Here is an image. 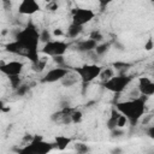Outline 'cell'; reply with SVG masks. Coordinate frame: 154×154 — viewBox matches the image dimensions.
<instances>
[{"label": "cell", "mask_w": 154, "mask_h": 154, "mask_svg": "<svg viewBox=\"0 0 154 154\" xmlns=\"http://www.w3.org/2000/svg\"><path fill=\"white\" fill-rule=\"evenodd\" d=\"M16 41L20 43V46L26 52V58L32 63L36 64L40 60L38 57V42H40V32L32 23H29L24 29L19 30L16 36Z\"/></svg>", "instance_id": "cell-1"}, {"label": "cell", "mask_w": 154, "mask_h": 154, "mask_svg": "<svg viewBox=\"0 0 154 154\" xmlns=\"http://www.w3.org/2000/svg\"><path fill=\"white\" fill-rule=\"evenodd\" d=\"M116 108L120 114L125 116L132 125H135L141 119V117L146 111V97L141 95L138 97H134L128 101L117 102Z\"/></svg>", "instance_id": "cell-2"}, {"label": "cell", "mask_w": 154, "mask_h": 154, "mask_svg": "<svg viewBox=\"0 0 154 154\" xmlns=\"http://www.w3.org/2000/svg\"><path fill=\"white\" fill-rule=\"evenodd\" d=\"M54 147V143L43 141L41 136H34V140L19 148L17 150V154H48Z\"/></svg>", "instance_id": "cell-3"}, {"label": "cell", "mask_w": 154, "mask_h": 154, "mask_svg": "<svg viewBox=\"0 0 154 154\" xmlns=\"http://www.w3.org/2000/svg\"><path fill=\"white\" fill-rule=\"evenodd\" d=\"M101 71H102V67L96 64H84L82 66L73 69V72L78 75L79 79L83 83H89L94 81L96 77H100Z\"/></svg>", "instance_id": "cell-4"}, {"label": "cell", "mask_w": 154, "mask_h": 154, "mask_svg": "<svg viewBox=\"0 0 154 154\" xmlns=\"http://www.w3.org/2000/svg\"><path fill=\"white\" fill-rule=\"evenodd\" d=\"M131 82V77L130 76H126V75H118V76H114L112 77L111 79H108L107 82L103 83V87L112 91V93H116V94H119L122 93L128 85L129 83Z\"/></svg>", "instance_id": "cell-5"}, {"label": "cell", "mask_w": 154, "mask_h": 154, "mask_svg": "<svg viewBox=\"0 0 154 154\" xmlns=\"http://www.w3.org/2000/svg\"><path fill=\"white\" fill-rule=\"evenodd\" d=\"M69 45L64 41H49L48 43L43 45L41 52L45 55H49L52 58L54 57H63L64 53L67 51Z\"/></svg>", "instance_id": "cell-6"}, {"label": "cell", "mask_w": 154, "mask_h": 154, "mask_svg": "<svg viewBox=\"0 0 154 154\" xmlns=\"http://www.w3.org/2000/svg\"><path fill=\"white\" fill-rule=\"evenodd\" d=\"M95 17V12L90 8H82L77 7L72 10V24L83 26L84 24L93 20Z\"/></svg>", "instance_id": "cell-7"}, {"label": "cell", "mask_w": 154, "mask_h": 154, "mask_svg": "<svg viewBox=\"0 0 154 154\" xmlns=\"http://www.w3.org/2000/svg\"><path fill=\"white\" fill-rule=\"evenodd\" d=\"M23 67H24V64L22 61L12 60V61L1 64L0 65V71L4 75H6L7 77H11V76H20V73L23 71Z\"/></svg>", "instance_id": "cell-8"}, {"label": "cell", "mask_w": 154, "mask_h": 154, "mask_svg": "<svg viewBox=\"0 0 154 154\" xmlns=\"http://www.w3.org/2000/svg\"><path fill=\"white\" fill-rule=\"evenodd\" d=\"M69 73V70L66 67H54V69H51L45 76L43 78L41 79L43 83H54V82H58V81H63L65 78V76Z\"/></svg>", "instance_id": "cell-9"}, {"label": "cell", "mask_w": 154, "mask_h": 154, "mask_svg": "<svg viewBox=\"0 0 154 154\" xmlns=\"http://www.w3.org/2000/svg\"><path fill=\"white\" fill-rule=\"evenodd\" d=\"M40 11V5L35 0H23L18 6V12L20 14L31 16Z\"/></svg>", "instance_id": "cell-10"}, {"label": "cell", "mask_w": 154, "mask_h": 154, "mask_svg": "<svg viewBox=\"0 0 154 154\" xmlns=\"http://www.w3.org/2000/svg\"><path fill=\"white\" fill-rule=\"evenodd\" d=\"M71 114H72V109H70V108L66 106V107H64L61 111L53 113L51 118H52V120L55 122L57 124H70V123H72Z\"/></svg>", "instance_id": "cell-11"}, {"label": "cell", "mask_w": 154, "mask_h": 154, "mask_svg": "<svg viewBox=\"0 0 154 154\" xmlns=\"http://www.w3.org/2000/svg\"><path fill=\"white\" fill-rule=\"evenodd\" d=\"M138 91L143 96L154 95V82H152L148 77L138 78Z\"/></svg>", "instance_id": "cell-12"}, {"label": "cell", "mask_w": 154, "mask_h": 154, "mask_svg": "<svg viewBox=\"0 0 154 154\" xmlns=\"http://www.w3.org/2000/svg\"><path fill=\"white\" fill-rule=\"evenodd\" d=\"M96 47H97V42H95V41L91 40V38L79 41V42L76 45V49H77L78 52H83V53H89V52H91V51H95Z\"/></svg>", "instance_id": "cell-13"}, {"label": "cell", "mask_w": 154, "mask_h": 154, "mask_svg": "<svg viewBox=\"0 0 154 154\" xmlns=\"http://www.w3.org/2000/svg\"><path fill=\"white\" fill-rule=\"evenodd\" d=\"M5 49L6 52L8 53H12V54H17V55H22V57H25L26 58V52L25 49L20 46L19 42H17L16 40L12 41V42H8L6 46H5Z\"/></svg>", "instance_id": "cell-14"}, {"label": "cell", "mask_w": 154, "mask_h": 154, "mask_svg": "<svg viewBox=\"0 0 154 154\" xmlns=\"http://www.w3.org/2000/svg\"><path fill=\"white\" fill-rule=\"evenodd\" d=\"M71 143V138L70 137H66V136H57L55 140H54V144L55 147L59 149V150H64L69 144Z\"/></svg>", "instance_id": "cell-15"}, {"label": "cell", "mask_w": 154, "mask_h": 154, "mask_svg": "<svg viewBox=\"0 0 154 154\" xmlns=\"http://www.w3.org/2000/svg\"><path fill=\"white\" fill-rule=\"evenodd\" d=\"M78 79H79V77H78V75L76 73V72H73V73H67L66 76H65V78L61 81V84L64 85V87H71V85H73V84H76L77 82H78Z\"/></svg>", "instance_id": "cell-16"}, {"label": "cell", "mask_w": 154, "mask_h": 154, "mask_svg": "<svg viewBox=\"0 0 154 154\" xmlns=\"http://www.w3.org/2000/svg\"><path fill=\"white\" fill-rule=\"evenodd\" d=\"M120 116V113L118 112V109L116 108V109H112V112H111V117H109V119L107 120V128H108V130H114V129H117V120H118V117Z\"/></svg>", "instance_id": "cell-17"}, {"label": "cell", "mask_w": 154, "mask_h": 154, "mask_svg": "<svg viewBox=\"0 0 154 154\" xmlns=\"http://www.w3.org/2000/svg\"><path fill=\"white\" fill-rule=\"evenodd\" d=\"M82 30H83V26L71 24V25L69 26V29H67V32H66V34H67V36H69V37L75 38V37H77V36L82 32Z\"/></svg>", "instance_id": "cell-18"}, {"label": "cell", "mask_w": 154, "mask_h": 154, "mask_svg": "<svg viewBox=\"0 0 154 154\" xmlns=\"http://www.w3.org/2000/svg\"><path fill=\"white\" fill-rule=\"evenodd\" d=\"M46 65H47V58L46 57H42V58H40V60L36 64H32V70L35 72H41V71H43V69L46 67Z\"/></svg>", "instance_id": "cell-19"}, {"label": "cell", "mask_w": 154, "mask_h": 154, "mask_svg": "<svg viewBox=\"0 0 154 154\" xmlns=\"http://www.w3.org/2000/svg\"><path fill=\"white\" fill-rule=\"evenodd\" d=\"M130 66H131V64L125 63V61H116V63L113 64L114 70H117V71H119V72H120L119 75H124V73H123V71L128 70Z\"/></svg>", "instance_id": "cell-20"}, {"label": "cell", "mask_w": 154, "mask_h": 154, "mask_svg": "<svg viewBox=\"0 0 154 154\" xmlns=\"http://www.w3.org/2000/svg\"><path fill=\"white\" fill-rule=\"evenodd\" d=\"M112 77H114V73H113V70L109 69V67H106V69L102 70L101 73H100V78H101V81H102L103 83L107 82L108 79H111Z\"/></svg>", "instance_id": "cell-21"}, {"label": "cell", "mask_w": 154, "mask_h": 154, "mask_svg": "<svg viewBox=\"0 0 154 154\" xmlns=\"http://www.w3.org/2000/svg\"><path fill=\"white\" fill-rule=\"evenodd\" d=\"M109 47H111L109 42H103V43H101V45H97V47L95 48L96 55H102V54H105V53L109 49Z\"/></svg>", "instance_id": "cell-22"}, {"label": "cell", "mask_w": 154, "mask_h": 154, "mask_svg": "<svg viewBox=\"0 0 154 154\" xmlns=\"http://www.w3.org/2000/svg\"><path fill=\"white\" fill-rule=\"evenodd\" d=\"M8 79H10V84H11V87H12V89H18L20 85H22V78H20V76H11V77H8Z\"/></svg>", "instance_id": "cell-23"}, {"label": "cell", "mask_w": 154, "mask_h": 154, "mask_svg": "<svg viewBox=\"0 0 154 154\" xmlns=\"http://www.w3.org/2000/svg\"><path fill=\"white\" fill-rule=\"evenodd\" d=\"M51 32L47 30V29H43V30H41L40 31V42H42L43 45H46V43H48L49 41H52L51 40Z\"/></svg>", "instance_id": "cell-24"}, {"label": "cell", "mask_w": 154, "mask_h": 154, "mask_svg": "<svg viewBox=\"0 0 154 154\" xmlns=\"http://www.w3.org/2000/svg\"><path fill=\"white\" fill-rule=\"evenodd\" d=\"M75 149H76L77 153H79V154H85V153H88L89 147H88L85 143H81V142H78V143L75 144Z\"/></svg>", "instance_id": "cell-25"}, {"label": "cell", "mask_w": 154, "mask_h": 154, "mask_svg": "<svg viewBox=\"0 0 154 154\" xmlns=\"http://www.w3.org/2000/svg\"><path fill=\"white\" fill-rule=\"evenodd\" d=\"M82 117H83V114H82V112H81V111H77V109L72 111V114H71L72 123H75V124L79 123V122L82 120Z\"/></svg>", "instance_id": "cell-26"}, {"label": "cell", "mask_w": 154, "mask_h": 154, "mask_svg": "<svg viewBox=\"0 0 154 154\" xmlns=\"http://www.w3.org/2000/svg\"><path fill=\"white\" fill-rule=\"evenodd\" d=\"M128 122H129V119H128L125 116L120 114V116L118 117V120H117V128H119V129H123L124 126H126Z\"/></svg>", "instance_id": "cell-27"}, {"label": "cell", "mask_w": 154, "mask_h": 154, "mask_svg": "<svg viewBox=\"0 0 154 154\" xmlns=\"http://www.w3.org/2000/svg\"><path fill=\"white\" fill-rule=\"evenodd\" d=\"M28 90H29V85H26V84H22L18 89H16V94L19 95V96H23V95H25V94L28 93Z\"/></svg>", "instance_id": "cell-28"}, {"label": "cell", "mask_w": 154, "mask_h": 154, "mask_svg": "<svg viewBox=\"0 0 154 154\" xmlns=\"http://www.w3.org/2000/svg\"><path fill=\"white\" fill-rule=\"evenodd\" d=\"M90 38L91 40H94L95 42H100V41H102V38H103V36L101 35V32L100 31H93L91 34H90Z\"/></svg>", "instance_id": "cell-29"}, {"label": "cell", "mask_w": 154, "mask_h": 154, "mask_svg": "<svg viewBox=\"0 0 154 154\" xmlns=\"http://www.w3.org/2000/svg\"><path fill=\"white\" fill-rule=\"evenodd\" d=\"M111 134H112V137H120V136H123V135H124V130H123V129L117 128V129L112 130V131H111Z\"/></svg>", "instance_id": "cell-30"}, {"label": "cell", "mask_w": 154, "mask_h": 154, "mask_svg": "<svg viewBox=\"0 0 154 154\" xmlns=\"http://www.w3.org/2000/svg\"><path fill=\"white\" fill-rule=\"evenodd\" d=\"M154 48V42H153V40L149 37L148 40H147V42L144 43V49L146 51H152Z\"/></svg>", "instance_id": "cell-31"}, {"label": "cell", "mask_w": 154, "mask_h": 154, "mask_svg": "<svg viewBox=\"0 0 154 154\" xmlns=\"http://www.w3.org/2000/svg\"><path fill=\"white\" fill-rule=\"evenodd\" d=\"M53 60H54V63L58 64V66L63 67V65H64V57H54Z\"/></svg>", "instance_id": "cell-32"}, {"label": "cell", "mask_w": 154, "mask_h": 154, "mask_svg": "<svg viewBox=\"0 0 154 154\" xmlns=\"http://www.w3.org/2000/svg\"><path fill=\"white\" fill-rule=\"evenodd\" d=\"M47 8H48L49 11H55V10L58 8V4H57L55 1H51V2L47 5Z\"/></svg>", "instance_id": "cell-33"}, {"label": "cell", "mask_w": 154, "mask_h": 154, "mask_svg": "<svg viewBox=\"0 0 154 154\" xmlns=\"http://www.w3.org/2000/svg\"><path fill=\"white\" fill-rule=\"evenodd\" d=\"M147 135H148L152 140H154V125H153V126H150V128L147 130Z\"/></svg>", "instance_id": "cell-34"}, {"label": "cell", "mask_w": 154, "mask_h": 154, "mask_svg": "<svg viewBox=\"0 0 154 154\" xmlns=\"http://www.w3.org/2000/svg\"><path fill=\"white\" fill-rule=\"evenodd\" d=\"M53 35H54V36H61V35H64V32H63V30H61L60 28H58V29H54Z\"/></svg>", "instance_id": "cell-35"}, {"label": "cell", "mask_w": 154, "mask_h": 154, "mask_svg": "<svg viewBox=\"0 0 154 154\" xmlns=\"http://www.w3.org/2000/svg\"><path fill=\"white\" fill-rule=\"evenodd\" d=\"M2 4H4V6L6 8H11V6H12V4L10 1H7V0H2Z\"/></svg>", "instance_id": "cell-36"}, {"label": "cell", "mask_w": 154, "mask_h": 154, "mask_svg": "<svg viewBox=\"0 0 154 154\" xmlns=\"http://www.w3.org/2000/svg\"><path fill=\"white\" fill-rule=\"evenodd\" d=\"M111 153H112V154H120V153H122V149H120V148H116V149H113Z\"/></svg>", "instance_id": "cell-37"}, {"label": "cell", "mask_w": 154, "mask_h": 154, "mask_svg": "<svg viewBox=\"0 0 154 154\" xmlns=\"http://www.w3.org/2000/svg\"><path fill=\"white\" fill-rule=\"evenodd\" d=\"M100 5H101L102 7H105V6H107V5H108V2H107V1H100Z\"/></svg>", "instance_id": "cell-38"}]
</instances>
